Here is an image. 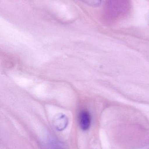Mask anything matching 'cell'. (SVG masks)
<instances>
[{
	"label": "cell",
	"mask_w": 149,
	"mask_h": 149,
	"mask_svg": "<svg viewBox=\"0 0 149 149\" xmlns=\"http://www.w3.org/2000/svg\"><path fill=\"white\" fill-rule=\"evenodd\" d=\"M78 121L81 129L83 130L89 129L92 121L90 113L86 110H83L80 111L79 114Z\"/></svg>",
	"instance_id": "obj_1"
},
{
	"label": "cell",
	"mask_w": 149,
	"mask_h": 149,
	"mask_svg": "<svg viewBox=\"0 0 149 149\" xmlns=\"http://www.w3.org/2000/svg\"><path fill=\"white\" fill-rule=\"evenodd\" d=\"M53 126L56 129L59 131L64 130L68 125L67 117L63 114H59L54 117L52 121Z\"/></svg>",
	"instance_id": "obj_2"
},
{
	"label": "cell",
	"mask_w": 149,
	"mask_h": 149,
	"mask_svg": "<svg viewBox=\"0 0 149 149\" xmlns=\"http://www.w3.org/2000/svg\"><path fill=\"white\" fill-rule=\"evenodd\" d=\"M91 7H97L101 4V0H80Z\"/></svg>",
	"instance_id": "obj_3"
},
{
	"label": "cell",
	"mask_w": 149,
	"mask_h": 149,
	"mask_svg": "<svg viewBox=\"0 0 149 149\" xmlns=\"http://www.w3.org/2000/svg\"><path fill=\"white\" fill-rule=\"evenodd\" d=\"M50 149H63L58 144L55 142H52L50 144Z\"/></svg>",
	"instance_id": "obj_4"
}]
</instances>
